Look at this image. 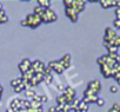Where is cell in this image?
Wrapping results in <instances>:
<instances>
[{"instance_id":"6da1fadb","label":"cell","mask_w":120,"mask_h":112,"mask_svg":"<svg viewBox=\"0 0 120 112\" xmlns=\"http://www.w3.org/2000/svg\"><path fill=\"white\" fill-rule=\"evenodd\" d=\"M64 5H65V7L72 8L78 14H80L85 10L86 1H84V0H64Z\"/></svg>"},{"instance_id":"7a4b0ae2","label":"cell","mask_w":120,"mask_h":112,"mask_svg":"<svg viewBox=\"0 0 120 112\" xmlns=\"http://www.w3.org/2000/svg\"><path fill=\"white\" fill-rule=\"evenodd\" d=\"M101 90V83L99 80H91L87 85V90L84 92V97L88 96H98Z\"/></svg>"},{"instance_id":"3957f363","label":"cell","mask_w":120,"mask_h":112,"mask_svg":"<svg viewBox=\"0 0 120 112\" xmlns=\"http://www.w3.org/2000/svg\"><path fill=\"white\" fill-rule=\"evenodd\" d=\"M25 20H26V23H27V26H30L31 28H37L38 26H40V25L42 24L41 18H40L38 14H35V13H30V14H27Z\"/></svg>"},{"instance_id":"277c9868","label":"cell","mask_w":120,"mask_h":112,"mask_svg":"<svg viewBox=\"0 0 120 112\" xmlns=\"http://www.w3.org/2000/svg\"><path fill=\"white\" fill-rule=\"evenodd\" d=\"M58 19V15L55 14V12L51 8H47L44 13V15L41 17V21L45 23V24H49V23H53Z\"/></svg>"},{"instance_id":"5b68a950","label":"cell","mask_w":120,"mask_h":112,"mask_svg":"<svg viewBox=\"0 0 120 112\" xmlns=\"http://www.w3.org/2000/svg\"><path fill=\"white\" fill-rule=\"evenodd\" d=\"M63 96H64V98H65V100H66V104H70V103H72V101L75 99L77 92H75V90H73L72 87L68 86V87H65Z\"/></svg>"},{"instance_id":"8992f818","label":"cell","mask_w":120,"mask_h":112,"mask_svg":"<svg viewBox=\"0 0 120 112\" xmlns=\"http://www.w3.org/2000/svg\"><path fill=\"white\" fill-rule=\"evenodd\" d=\"M32 70L35 72V73H45V71H46V69H47V66L42 63V62H40V60H34V62H32Z\"/></svg>"},{"instance_id":"52a82bcc","label":"cell","mask_w":120,"mask_h":112,"mask_svg":"<svg viewBox=\"0 0 120 112\" xmlns=\"http://www.w3.org/2000/svg\"><path fill=\"white\" fill-rule=\"evenodd\" d=\"M31 66H32V62L30 60V59H24V60H21L20 63H19V65H18V67H19V71L21 72V74H25L30 69H31Z\"/></svg>"},{"instance_id":"ba28073f","label":"cell","mask_w":120,"mask_h":112,"mask_svg":"<svg viewBox=\"0 0 120 112\" xmlns=\"http://www.w3.org/2000/svg\"><path fill=\"white\" fill-rule=\"evenodd\" d=\"M65 14L70 18V20H71L72 23H77V21H78V17H79V14H78L74 10L66 7V8H65Z\"/></svg>"},{"instance_id":"9c48e42d","label":"cell","mask_w":120,"mask_h":112,"mask_svg":"<svg viewBox=\"0 0 120 112\" xmlns=\"http://www.w3.org/2000/svg\"><path fill=\"white\" fill-rule=\"evenodd\" d=\"M59 63H60V65H61L65 70L66 69H68L70 67V65H71V54L70 53H67V54H65L64 57L60 59V60H58Z\"/></svg>"},{"instance_id":"30bf717a","label":"cell","mask_w":120,"mask_h":112,"mask_svg":"<svg viewBox=\"0 0 120 112\" xmlns=\"http://www.w3.org/2000/svg\"><path fill=\"white\" fill-rule=\"evenodd\" d=\"M99 4L104 7V8H108V7H116V0H100Z\"/></svg>"},{"instance_id":"8fae6325","label":"cell","mask_w":120,"mask_h":112,"mask_svg":"<svg viewBox=\"0 0 120 112\" xmlns=\"http://www.w3.org/2000/svg\"><path fill=\"white\" fill-rule=\"evenodd\" d=\"M77 110L78 111H82V112H87V110H88V104H86L82 99L79 101V104H78V106H77Z\"/></svg>"},{"instance_id":"7c38bea8","label":"cell","mask_w":120,"mask_h":112,"mask_svg":"<svg viewBox=\"0 0 120 112\" xmlns=\"http://www.w3.org/2000/svg\"><path fill=\"white\" fill-rule=\"evenodd\" d=\"M37 3H38V6H40V7L45 8V10L49 8V6H51V1H49V0H38Z\"/></svg>"},{"instance_id":"4fadbf2b","label":"cell","mask_w":120,"mask_h":112,"mask_svg":"<svg viewBox=\"0 0 120 112\" xmlns=\"http://www.w3.org/2000/svg\"><path fill=\"white\" fill-rule=\"evenodd\" d=\"M98 96H88V97H84V101L86 103V104H91V103H97V100H98Z\"/></svg>"},{"instance_id":"5bb4252c","label":"cell","mask_w":120,"mask_h":112,"mask_svg":"<svg viewBox=\"0 0 120 112\" xmlns=\"http://www.w3.org/2000/svg\"><path fill=\"white\" fill-rule=\"evenodd\" d=\"M7 21H8V17H7L5 10L0 11V24H5V23H7Z\"/></svg>"},{"instance_id":"9a60e30c","label":"cell","mask_w":120,"mask_h":112,"mask_svg":"<svg viewBox=\"0 0 120 112\" xmlns=\"http://www.w3.org/2000/svg\"><path fill=\"white\" fill-rule=\"evenodd\" d=\"M45 11H46L45 8H42V7H40V6H35V7H34V12H33V13H35V14H38V15H39V17L41 18V17L44 15V13H45Z\"/></svg>"},{"instance_id":"2e32d148","label":"cell","mask_w":120,"mask_h":112,"mask_svg":"<svg viewBox=\"0 0 120 112\" xmlns=\"http://www.w3.org/2000/svg\"><path fill=\"white\" fill-rule=\"evenodd\" d=\"M25 96L28 97V99L31 100V99H33V98L37 96V93H35L34 90H31V89H30V90H26V91H25Z\"/></svg>"},{"instance_id":"e0dca14e","label":"cell","mask_w":120,"mask_h":112,"mask_svg":"<svg viewBox=\"0 0 120 112\" xmlns=\"http://www.w3.org/2000/svg\"><path fill=\"white\" fill-rule=\"evenodd\" d=\"M56 104L58 105H66V100H65V98H64V96L63 94H60L59 97H56Z\"/></svg>"},{"instance_id":"ac0fdd59","label":"cell","mask_w":120,"mask_h":112,"mask_svg":"<svg viewBox=\"0 0 120 112\" xmlns=\"http://www.w3.org/2000/svg\"><path fill=\"white\" fill-rule=\"evenodd\" d=\"M22 83V80H21V78H17V79H13L12 81H11V86L14 89V87H17L18 85H20Z\"/></svg>"},{"instance_id":"d6986e66","label":"cell","mask_w":120,"mask_h":112,"mask_svg":"<svg viewBox=\"0 0 120 112\" xmlns=\"http://www.w3.org/2000/svg\"><path fill=\"white\" fill-rule=\"evenodd\" d=\"M108 112H120V104H118V103L113 104V106L108 110Z\"/></svg>"},{"instance_id":"ffe728a7","label":"cell","mask_w":120,"mask_h":112,"mask_svg":"<svg viewBox=\"0 0 120 112\" xmlns=\"http://www.w3.org/2000/svg\"><path fill=\"white\" fill-rule=\"evenodd\" d=\"M97 105H98V106H104V105H105V100H104L102 98H98Z\"/></svg>"},{"instance_id":"44dd1931","label":"cell","mask_w":120,"mask_h":112,"mask_svg":"<svg viewBox=\"0 0 120 112\" xmlns=\"http://www.w3.org/2000/svg\"><path fill=\"white\" fill-rule=\"evenodd\" d=\"M72 110H71V106H70V104H66L65 106H64V108H63V111L61 112H71Z\"/></svg>"},{"instance_id":"7402d4cb","label":"cell","mask_w":120,"mask_h":112,"mask_svg":"<svg viewBox=\"0 0 120 112\" xmlns=\"http://www.w3.org/2000/svg\"><path fill=\"white\" fill-rule=\"evenodd\" d=\"M113 25H114L116 28H119V30H120V19H116V18H115V19H114V21H113Z\"/></svg>"},{"instance_id":"603a6c76","label":"cell","mask_w":120,"mask_h":112,"mask_svg":"<svg viewBox=\"0 0 120 112\" xmlns=\"http://www.w3.org/2000/svg\"><path fill=\"white\" fill-rule=\"evenodd\" d=\"M109 91H111L112 93H116V92H118V87H116L115 85H112V86L109 87Z\"/></svg>"},{"instance_id":"cb8c5ba5","label":"cell","mask_w":120,"mask_h":112,"mask_svg":"<svg viewBox=\"0 0 120 112\" xmlns=\"http://www.w3.org/2000/svg\"><path fill=\"white\" fill-rule=\"evenodd\" d=\"M115 15H116V19H120V7L115 8Z\"/></svg>"},{"instance_id":"d4e9b609","label":"cell","mask_w":120,"mask_h":112,"mask_svg":"<svg viewBox=\"0 0 120 112\" xmlns=\"http://www.w3.org/2000/svg\"><path fill=\"white\" fill-rule=\"evenodd\" d=\"M40 100H41V103H46L48 100V98H47V96H40Z\"/></svg>"},{"instance_id":"484cf974","label":"cell","mask_w":120,"mask_h":112,"mask_svg":"<svg viewBox=\"0 0 120 112\" xmlns=\"http://www.w3.org/2000/svg\"><path fill=\"white\" fill-rule=\"evenodd\" d=\"M48 112H56V111H55V106L49 107V108H48Z\"/></svg>"},{"instance_id":"4316f807","label":"cell","mask_w":120,"mask_h":112,"mask_svg":"<svg viewBox=\"0 0 120 112\" xmlns=\"http://www.w3.org/2000/svg\"><path fill=\"white\" fill-rule=\"evenodd\" d=\"M20 25H21V26H27V23H26V20H21V21H20Z\"/></svg>"},{"instance_id":"83f0119b","label":"cell","mask_w":120,"mask_h":112,"mask_svg":"<svg viewBox=\"0 0 120 112\" xmlns=\"http://www.w3.org/2000/svg\"><path fill=\"white\" fill-rule=\"evenodd\" d=\"M6 112H17V111H14V110H12V108H7Z\"/></svg>"},{"instance_id":"f1b7e54d","label":"cell","mask_w":120,"mask_h":112,"mask_svg":"<svg viewBox=\"0 0 120 112\" xmlns=\"http://www.w3.org/2000/svg\"><path fill=\"white\" fill-rule=\"evenodd\" d=\"M4 10V7H3V4H0V11H3Z\"/></svg>"},{"instance_id":"f546056e","label":"cell","mask_w":120,"mask_h":112,"mask_svg":"<svg viewBox=\"0 0 120 112\" xmlns=\"http://www.w3.org/2000/svg\"><path fill=\"white\" fill-rule=\"evenodd\" d=\"M116 81H118V84H119V85H120V79H118V80H116Z\"/></svg>"}]
</instances>
